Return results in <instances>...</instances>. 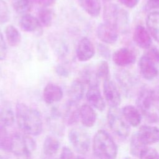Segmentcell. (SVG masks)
<instances>
[{
  "mask_svg": "<svg viewBox=\"0 0 159 159\" xmlns=\"http://www.w3.org/2000/svg\"><path fill=\"white\" fill-rule=\"evenodd\" d=\"M16 119L19 129L31 136L39 135L42 130V119L40 112L23 102L16 106Z\"/></svg>",
  "mask_w": 159,
  "mask_h": 159,
  "instance_id": "1",
  "label": "cell"
},
{
  "mask_svg": "<svg viewBox=\"0 0 159 159\" xmlns=\"http://www.w3.org/2000/svg\"><path fill=\"white\" fill-rule=\"evenodd\" d=\"M137 108L146 120L151 123H159V93L148 89L142 88L136 100Z\"/></svg>",
  "mask_w": 159,
  "mask_h": 159,
  "instance_id": "2",
  "label": "cell"
},
{
  "mask_svg": "<svg viewBox=\"0 0 159 159\" xmlns=\"http://www.w3.org/2000/svg\"><path fill=\"white\" fill-rule=\"evenodd\" d=\"M93 150L99 159H116L117 147L111 136L105 130H99L93 140Z\"/></svg>",
  "mask_w": 159,
  "mask_h": 159,
  "instance_id": "3",
  "label": "cell"
},
{
  "mask_svg": "<svg viewBox=\"0 0 159 159\" xmlns=\"http://www.w3.org/2000/svg\"><path fill=\"white\" fill-rule=\"evenodd\" d=\"M36 147V142L31 135L17 132L11 134V152L15 155L30 159Z\"/></svg>",
  "mask_w": 159,
  "mask_h": 159,
  "instance_id": "4",
  "label": "cell"
},
{
  "mask_svg": "<svg viewBox=\"0 0 159 159\" xmlns=\"http://www.w3.org/2000/svg\"><path fill=\"white\" fill-rule=\"evenodd\" d=\"M103 19L104 23L112 25L119 30L128 24L129 14L125 9L118 5L109 3L104 7Z\"/></svg>",
  "mask_w": 159,
  "mask_h": 159,
  "instance_id": "5",
  "label": "cell"
},
{
  "mask_svg": "<svg viewBox=\"0 0 159 159\" xmlns=\"http://www.w3.org/2000/svg\"><path fill=\"white\" fill-rule=\"evenodd\" d=\"M107 120L111 130L122 139L127 138L130 134V126L124 119L121 110L118 107H110L107 114Z\"/></svg>",
  "mask_w": 159,
  "mask_h": 159,
  "instance_id": "6",
  "label": "cell"
},
{
  "mask_svg": "<svg viewBox=\"0 0 159 159\" xmlns=\"http://www.w3.org/2000/svg\"><path fill=\"white\" fill-rule=\"evenodd\" d=\"M70 143L75 150L80 154L85 155L90 148V137L88 133L81 127H73L68 134Z\"/></svg>",
  "mask_w": 159,
  "mask_h": 159,
  "instance_id": "7",
  "label": "cell"
},
{
  "mask_svg": "<svg viewBox=\"0 0 159 159\" xmlns=\"http://www.w3.org/2000/svg\"><path fill=\"white\" fill-rule=\"evenodd\" d=\"M103 93L110 107H118L121 101L120 94L116 84L110 78L103 81Z\"/></svg>",
  "mask_w": 159,
  "mask_h": 159,
  "instance_id": "8",
  "label": "cell"
},
{
  "mask_svg": "<svg viewBox=\"0 0 159 159\" xmlns=\"http://www.w3.org/2000/svg\"><path fill=\"white\" fill-rule=\"evenodd\" d=\"M135 134L139 140L145 146L159 142V128L155 126L142 125Z\"/></svg>",
  "mask_w": 159,
  "mask_h": 159,
  "instance_id": "9",
  "label": "cell"
},
{
  "mask_svg": "<svg viewBox=\"0 0 159 159\" xmlns=\"http://www.w3.org/2000/svg\"><path fill=\"white\" fill-rule=\"evenodd\" d=\"M96 35L104 43L113 44L118 39L119 30L115 27L104 22L97 27Z\"/></svg>",
  "mask_w": 159,
  "mask_h": 159,
  "instance_id": "10",
  "label": "cell"
},
{
  "mask_svg": "<svg viewBox=\"0 0 159 159\" xmlns=\"http://www.w3.org/2000/svg\"><path fill=\"white\" fill-rule=\"evenodd\" d=\"M112 61L119 66H127L134 64L136 60V54L134 50L127 47H122L112 54Z\"/></svg>",
  "mask_w": 159,
  "mask_h": 159,
  "instance_id": "11",
  "label": "cell"
},
{
  "mask_svg": "<svg viewBox=\"0 0 159 159\" xmlns=\"http://www.w3.org/2000/svg\"><path fill=\"white\" fill-rule=\"evenodd\" d=\"M86 97L90 106L99 111H104L106 107V103L101 94L99 83H94L88 86Z\"/></svg>",
  "mask_w": 159,
  "mask_h": 159,
  "instance_id": "12",
  "label": "cell"
},
{
  "mask_svg": "<svg viewBox=\"0 0 159 159\" xmlns=\"http://www.w3.org/2000/svg\"><path fill=\"white\" fill-rule=\"evenodd\" d=\"M95 53V48L92 42L88 37L81 38L78 43L76 54L80 61H87L91 59Z\"/></svg>",
  "mask_w": 159,
  "mask_h": 159,
  "instance_id": "13",
  "label": "cell"
},
{
  "mask_svg": "<svg viewBox=\"0 0 159 159\" xmlns=\"http://www.w3.org/2000/svg\"><path fill=\"white\" fill-rule=\"evenodd\" d=\"M19 26L22 30L40 35L42 34V25L39 19L30 14L22 15L19 20Z\"/></svg>",
  "mask_w": 159,
  "mask_h": 159,
  "instance_id": "14",
  "label": "cell"
},
{
  "mask_svg": "<svg viewBox=\"0 0 159 159\" xmlns=\"http://www.w3.org/2000/svg\"><path fill=\"white\" fill-rule=\"evenodd\" d=\"M139 66L140 74L147 80H152L158 75L157 64L145 54L140 57Z\"/></svg>",
  "mask_w": 159,
  "mask_h": 159,
  "instance_id": "15",
  "label": "cell"
},
{
  "mask_svg": "<svg viewBox=\"0 0 159 159\" xmlns=\"http://www.w3.org/2000/svg\"><path fill=\"white\" fill-rule=\"evenodd\" d=\"M133 40L138 47L144 49L151 47L152 43V40L148 30L142 25L135 27L133 33Z\"/></svg>",
  "mask_w": 159,
  "mask_h": 159,
  "instance_id": "16",
  "label": "cell"
},
{
  "mask_svg": "<svg viewBox=\"0 0 159 159\" xmlns=\"http://www.w3.org/2000/svg\"><path fill=\"white\" fill-rule=\"evenodd\" d=\"M63 91L58 86L53 83L47 84L43 91V98L47 104L59 102L63 98Z\"/></svg>",
  "mask_w": 159,
  "mask_h": 159,
  "instance_id": "17",
  "label": "cell"
},
{
  "mask_svg": "<svg viewBox=\"0 0 159 159\" xmlns=\"http://www.w3.org/2000/svg\"><path fill=\"white\" fill-rule=\"evenodd\" d=\"M50 129L58 135H62L64 132L65 120L63 116L55 107L52 109L51 114L48 119Z\"/></svg>",
  "mask_w": 159,
  "mask_h": 159,
  "instance_id": "18",
  "label": "cell"
},
{
  "mask_svg": "<svg viewBox=\"0 0 159 159\" xmlns=\"http://www.w3.org/2000/svg\"><path fill=\"white\" fill-rule=\"evenodd\" d=\"M80 119L83 125L86 127H93L96 120V114L91 106L84 104L79 107Z\"/></svg>",
  "mask_w": 159,
  "mask_h": 159,
  "instance_id": "19",
  "label": "cell"
},
{
  "mask_svg": "<svg viewBox=\"0 0 159 159\" xmlns=\"http://www.w3.org/2000/svg\"><path fill=\"white\" fill-rule=\"evenodd\" d=\"M121 111L129 125L132 127L139 125L142 120V114L137 107L132 105H127L122 109Z\"/></svg>",
  "mask_w": 159,
  "mask_h": 159,
  "instance_id": "20",
  "label": "cell"
},
{
  "mask_svg": "<svg viewBox=\"0 0 159 159\" xmlns=\"http://www.w3.org/2000/svg\"><path fill=\"white\" fill-rule=\"evenodd\" d=\"M146 25L149 34L159 43V12H150L146 18Z\"/></svg>",
  "mask_w": 159,
  "mask_h": 159,
  "instance_id": "21",
  "label": "cell"
},
{
  "mask_svg": "<svg viewBox=\"0 0 159 159\" xmlns=\"http://www.w3.org/2000/svg\"><path fill=\"white\" fill-rule=\"evenodd\" d=\"M84 85L80 79H76L71 83L68 90L69 101L78 104L81 101L84 93Z\"/></svg>",
  "mask_w": 159,
  "mask_h": 159,
  "instance_id": "22",
  "label": "cell"
},
{
  "mask_svg": "<svg viewBox=\"0 0 159 159\" xmlns=\"http://www.w3.org/2000/svg\"><path fill=\"white\" fill-rule=\"evenodd\" d=\"M16 120L11 105L8 103L4 104L0 107V126L8 127L13 125Z\"/></svg>",
  "mask_w": 159,
  "mask_h": 159,
  "instance_id": "23",
  "label": "cell"
},
{
  "mask_svg": "<svg viewBox=\"0 0 159 159\" xmlns=\"http://www.w3.org/2000/svg\"><path fill=\"white\" fill-rule=\"evenodd\" d=\"M80 7L90 16L98 17L101 10L99 0H78Z\"/></svg>",
  "mask_w": 159,
  "mask_h": 159,
  "instance_id": "24",
  "label": "cell"
},
{
  "mask_svg": "<svg viewBox=\"0 0 159 159\" xmlns=\"http://www.w3.org/2000/svg\"><path fill=\"white\" fill-rule=\"evenodd\" d=\"M77 104V103L69 101L66 107L63 118L68 125L75 124L80 119L79 107Z\"/></svg>",
  "mask_w": 159,
  "mask_h": 159,
  "instance_id": "25",
  "label": "cell"
},
{
  "mask_svg": "<svg viewBox=\"0 0 159 159\" xmlns=\"http://www.w3.org/2000/svg\"><path fill=\"white\" fill-rule=\"evenodd\" d=\"M60 143L58 140L53 136H47L43 142V152L47 157L54 156L58 151Z\"/></svg>",
  "mask_w": 159,
  "mask_h": 159,
  "instance_id": "26",
  "label": "cell"
},
{
  "mask_svg": "<svg viewBox=\"0 0 159 159\" xmlns=\"http://www.w3.org/2000/svg\"><path fill=\"white\" fill-rule=\"evenodd\" d=\"M5 35L8 44L11 47L18 46L22 40L20 33L13 25H8L5 29Z\"/></svg>",
  "mask_w": 159,
  "mask_h": 159,
  "instance_id": "27",
  "label": "cell"
},
{
  "mask_svg": "<svg viewBox=\"0 0 159 159\" xmlns=\"http://www.w3.org/2000/svg\"><path fill=\"white\" fill-rule=\"evenodd\" d=\"M39 20L41 25L49 27L52 25L53 19V12L48 7H42L38 13Z\"/></svg>",
  "mask_w": 159,
  "mask_h": 159,
  "instance_id": "28",
  "label": "cell"
},
{
  "mask_svg": "<svg viewBox=\"0 0 159 159\" xmlns=\"http://www.w3.org/2000/svg\"><path fill=\"white\" fill-rule=\"evenodd\" d=\"M12 6L14 11L20 14H26L30 11L32 5V0H12Z\"/></svg>",
  "mask_w": 159,
  "mask_h": 159,
  "instance_id": "29",
  "label": "cell"
},
{
  "mask_svg": "<svg viewBox=\"0 0 159 159\" xmlns=\"http://www.w3.org/2000/svg\"><path fill=\"white\" fill-rule=\"evenodd\" d=\"M11 135L6 127L0 126V149L6 152H11Z\"/></svg>",
  "mask_w": 159,
  "mask_h": 159,
  "instance_id": "30",
  "label": "cell"
},
{
  "mask_svg": "<svg viewBox=\"0 0 159 159\" xmlns=\"http://www.w3.org/2000/svg\"><path fill=\"white\" fill-rule=\"evenodd\" d=\"M109 66L106 61H101L98 65L95 75L98 81L102 80L103 81L109 78Z\"/></svg>",
  "mask_w": 159,
  "mask_h": 159,
  "instance_id": "31",
  "label": "cell"
},
{
  "mask_svg": "<svg viewBox=\"0 0 159 159\" xmlns=\"http://www.w3.org/2000/svg\"><path fill=\"white\" fill-rule=\"evenodd\" d=\"M147 146L143 145L137 138L136 134L132 135L130 143V152L132 155L139 157L141 152Z\"/></svg>",
  "mask_w": 159,
  "mask_h": 159,
  "instance_id": "32",
  "label": "cell"
},
{
  "mask_svg": "<svg viewBox=\"0 0 159 159\" xmlns=\"http://www.w3.org/2000/svg\"><path fill=\"white\" fill-rule=\"evenodd\" d=\"M10 18V11L4 0H0V23L7 22Z\"/></svg>",
  "mask_w": 159,
  "mask_h": 159,
  "instance_id": "33",
  "label": "cell"
},
{
  "mask_svg": "<svg viewBox=\"0 0 159 159\" xmlns=\"http://www.w3.org/2000/svg\"><path fill=\"white\" fill-rule=\"evenodd\" d=\"M140 159H159V153L153 148L146 147L140 153Z\"/></svg>",
  "mask_w": 159,
  "mask_h": 159,
  "instance_id": "34",
  "label": "cell"
},
{
  "mask_svg": "<svg viewBox=\"0 0 159 159\" xmlns=\"http://www.w3.org/2000/svg\"><path fill=\"white\" fill-rule=\"evenodd\" d=\"M54 48L55 49V52L60 57H64L68 52L67 46L61 40H57V42H55Z\"/></svg>",
  "mask_w": 159,
  "mask_h": 159,
  "instance_id": "35",
  "label": "cell"
},
{
  "mask_svg": "<svg viewBox=\"0 0 159 159\" xmlns=\"http://www.w3.org/2000/svg\"><path fill=\"white\" fill-rule=\"evenodd\" d=\"M144 54L157 65L159 64V50L156 47H150Z\"/></svg>",
  "mask_w": 159,
  "mask_h": 159,
  "instance_id": "36",
  "label": "cell"
},
{
  "mask_svg": "<svg viewBox=\"0 0 159 159\" xmlns=\"http://www.w3.org/2000/svg\"><path fill=\"white\" fill-rule=\"evenodd\" d=\"M7 56V46L3 35L0 30V61L4 60Z\"/></svg>",
  "mask_w": 159,
  "mask_h": 159,
  "instance_id": "37",
  "label": "cell"
},
{
  "mask_svg": "<svg viewBox=\"0 0 159 159\" xmlns=\"http://www.w3.org/2000/svg\"><path fill=\"white\" fill-rule=\"evenodd\" d=\"M60 159H76L72 150L67 147H63L60 156Z\"/></svg>",
  "mask_w": 159,
  "mask_h": 159,
  "instance_id": "38",
  "label": "cell"
},
{
  "mask_svg": "<svg viewBox=\"0 0 159 159\" xmlns=\"http://www.w3.org/2000/svg\"><path fill=\"white\" fill-rule=\"evenodd\" d=\"M98 51L99 54L106 59H109L110 57V50L105 45L99 43L98 45Z\"/></svg>",
  "mask_w": 159,
  "mask_h": 159,
  "instance_id": "39",
  "label": "cell"
},
{
  "mask_svg": "<svg viewBox=\"0 0 159 159\" xmlns=\"http://www.w3.org/2000/svg\"><path fill=\"white\" fill-rule=\"evenodd\" d=\"M55 71L57 75L61 78H68L69 76L68 70L61 65H58L55 68Z\"/></svg>",
  "mask_w": 159,
  "mask_h": 159,
  "instance_id": "40",
  "label": "cell"
},
{
  "mask_svg": "<svg viewBox=\"0 0 159 159\" xmlns=\"http://www.w3.org/2000/svg\"><path fill=\"white\" fill-rule=\"evenodd\" d=\"M145 8L147 11L159 9V0H148Z\"/></svg>",
  "mask_w": 159,
  "mask_h": 159,
  "instance_id": "41",
  "label": "cell"
},
{
  "mask_svg": "<svg viewBox=\"0 0 159 159\" xmlns=\"http://www.w3.org/2000/svg\"><path fill=\"white\" fill-rule=\"evenodd\" d=\"M32 2L39 5L42 7H48L55 2V0H32Z\"/></svg>",
  "mask_w": 159,
  "mask_h": 159,
  "instance_id": "42",
  "label": "cell"
},
{
  "mask_svg": "<svg viewBox=\"0 0 159 159\" xmlns=\"http://www.w3.org/2000/svg\"><path fill=\"white\" fill-rule=\"evenodd\" d=\"M139 1L140 0H118L121 4L129 8L135 7L139 3Z\"/></svg>",
  "mask_w": 159,
  "mask_h": 159,
  "instance_id": "43",
  "label": "cell"
},
{
  "mask_svg": "<svg viewBox=\"0 0 159 159\" xmlns=\"http://www.w3.org/2000/svg\"><path fill=\"white\" fill-rule=\"evenodd\" d=\"M76 159H86L85 158H84V157H76Z\"/></svg>",
  "mask_w": 159,
  "mask_h": 159,
  "instance_id": "44",
  "label": "cell"
},
{
  "mask_svg": "<svg viewBox=\"0 0 159 159\" xmlns=\"http://www.w3.org/2000/svg\"><path fill=\"white\" fill-rule=\"evenodd\" d=\"M0 159H7V158H6L5 157H0Z\"/></svg>",
  "mask_w": 159,
  "mask_h": 159,
  "instance_id": "45",
  "label": "cell"
},
{
  "mask_svg": "<svg viewBox=\"0 0 159 159\" xmlns=\"http://www.w3.org/2000/svg\"><path fill=\"white\" fill-rule=\"evenodd\" d=\"M103 1L105 2H110L111 0H103Z\"/></svg>",
  "mask_w": 159,
  "mask_h": 159,
  "instance_id": "46",
  "label": "cell"
},
{
  "mask_svg": "<svg viewBox=\"0 0 159 159\" xmlns=\"http://www.w3.org/2000/svg\"><path fill=\"white\" fill-rule=\"evenodd\" d=\"M125 159H132V158H125Z\"/></svg>",
  "mask_w": 159,
  "mask_h": 159,
  "instance_id": "47",
  "label": "cell"
}]
</instances>
